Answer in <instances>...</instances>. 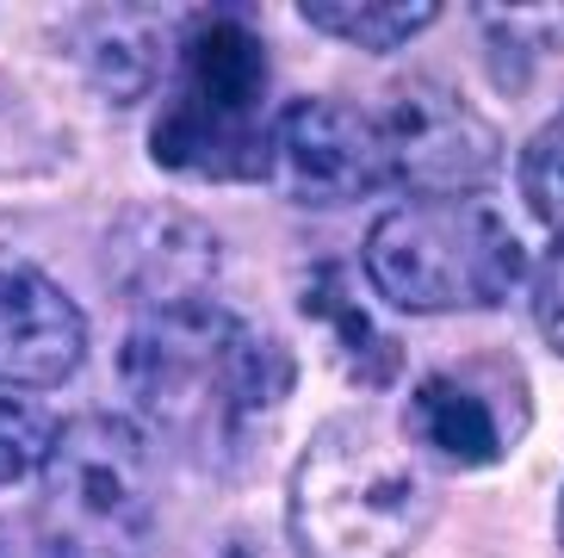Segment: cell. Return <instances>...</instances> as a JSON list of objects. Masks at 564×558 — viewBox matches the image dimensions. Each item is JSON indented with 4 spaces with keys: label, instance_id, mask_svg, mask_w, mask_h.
I'll return each mask as SVG.
<instances>
[{
    "label": "cell",
    "instance_id": "7",
    "mask_svg": "<svg viewBox=\"0 0 564 558\" xmlns=\"http://www.w3.org/2000/svg\"><path fill=\"white\" fill-rule=\"evenodd\" d=\"M528 410L533 397L521 366L509 354H471L415 385L403 434L447 465H497L528 434Z\"/></svg>",
    "mask_w": 564,
    "mask_h": 558
},
{
    "label": "cell",
    "instance_id": "3",
    "mask_svg": "<svg viewBox=\"0 0 564 558\" xmlns=\"http://www.w3.org/2000/svg\"><path fill=\"white\" fill-rule=\"evenodd\" d=\"M267 44L249 19L199 13L181 32L174 94L150 131V155L199 181H267L273 118H267Z\"/></svg>",
    "mask_w": 564,
    "mask_h": 558
},
{
    "label": "cell",
    "instance_id": "9",
    "mask_svg": "<svg viewBox=\"0 0 564 558\" xmlns=\"http://www.w3.org/2000/svg\"><path fill=\"white\" fill-rule=\"evenodd\" d=\"M217 236L205 217L181 205H131L112 217L106 230V279L118 298H131L137 311H174V304H199L217 273Z\"/></svg>",
    "mask_w": 564,
    "mask_h": 558
},
{
    "label": "cell",
    "instance_id": "13",
    "mask_svg": "<svg viewBox=\"0 0 564 558\" xmlns=\"http://www.w3.org/2000/svg\"><path fill=\"white\" fill-rule=\"evenodd\" d=\"M299 13L311 19L316 32L341 37L354 50H398L415 32H429L441 7L434 0H403V7H341V0H299Z\"/></svg>",
    "mask_w": 564,
    "mask_h": 558
},
{
    "label": "cell",
    "instance_id": "12",
    "mask_svg": "<svg viewBox=\"0 0 564 558\" xmlns=\"http://www.w3.org/2000/svg\"><path fill=\"white\" fill-rule=\"evenodd\" d=\"M82 50H87V82L112 99L150 94V82L162 75V37L131 13H94L82 19Z\"/></svg>",
    "mask_w": 564,
    "mask_h": 558
},
{
    "label": "cell",
    "instance_id": "5",
    "mask_svg": "<svg viewBox=\"0 0 564 558\" xmlns=\"http://www.w3.org/2000/svg\"><path fill=\"white\" fill-rule=\"evenodd\" d=\"M155 503L162 477L137 422L106 410L56 422L32 509L56 558H143L155 534Z\"/></svg>",
    "mask_w": 564,
    "mask_h": 558
},
{
    "label": "cell",
    "instance_id": "15",
    "mask_svg": "<svg viewBox=\"0 0 564 558\" xmlns=\"http://www.w3.org/2000/svg\"><path fill=\"white\" fill-rule=\"evenodd\" d=\"M51 441H56L51 416L32 410L25 397L0 391V484H13V477H25V472H44Z\"/></svg>",
    "mask_w": 564,
    "mask_h": 558
},
{
    "label": "cell",
    "instance_id": "16",
    "mask_svg": "<svg viewBox=\"0 0 564 558\" xmlns=\"http://www.w3.org/2000/svg\"><path fill=\"white\" fill-rule=\"evenodd\" d=\"M533 323H540L552 354H564V236L552 243V255L533 273Z\"/></svg>",
    "mask_w": 564,
    "mask_h": 558
},
{
    "label": "cell",
    "instance_id": "10",
    "mask_svg": "<svg viewBox=\"0 0 564 558\" xmlns=\"http://www.w3.org/2000/svg\"><path fill=\"white\" fill-rule=\"evenodd\" d=\"M87 354L82 304L37 267H0V391H51Z\"/></svg>",
    "mask_w": 564,
    "mask_h": 558
},
{
    "label": "cell",
    "instance_id": "2",
    "mask_svg": "<svg viewBox=\"0 0 564 558\" xmlns=\"http://www.w3.org/2000/svg\"><path fill=\"white\" fill-rule=\"evenodd\" d=\"M429 453L372 410L335 416L311 434L292 472L285 527L299 558H410L434 522Z\"/></svg>",
    "mask_w": 564,
    "mask_h": 558
},
{
    "label": "cell",
    "instance_id": "8",
    "mask_svg": "<svg viewBox=\"0 0 564 558\" xmlns=\"http://www.w3.org/2000/svg\"><path fill=\"white\" fill-rule=\"evenodd\" d=\"M299 205H354V198L391 186L379 118L354 99H292L273 118V168H267Z\"/></svg>",
    "mask_w": 564,
    "mask_h": 558
},
{
    "label": "cell",
    "instance_id": "14",
    "mask_svg": "<svg viewBox=\"0 0 564 558\" xmlns=\"http://www.w3.org/2000/svg\"><path fill=\"white\" fill-rule=\"evenodd\" d=\"M521 198H528V212L546 230L564 236V106L521 149Z\"/></svg>",
    "mask_w": 564,
    "mask_h": 558
},
{
    "label": "cell",
    "instance_id": "4",
    "mask_svg": "<svg viewBox=\"0 0 564 558\" xmlns=\"http://www.w3.org/2000/svg\"><path fill=\"white\" fill-rule=\"evenodd\" d=\"M360 267L391 311H497L528 273V248L484 198H410L366 230Z\"/></svg>",
    "mask_w": 564,
    "mask_h": 558
},
{
    "label": "cell",
    "instance_id": "18",
    "mask_svg": "<svg viewBox=\"0 0 564 558\" xmlns=\"http://www.w3.org/2000/svg\"><path fill=\"white\" fill-rule=\"evenodd\" d=\"M558 540H564V496H558Z\"/></svg>",
    "mask_w": 564,
    "mask_h": 558
},
{
    "label": "cell",
    "instance_id": "1",
    "mask_svg": "<svg viewBox=\"0 0 564 558\" xmlns=\"http://www.w3.org/2000/svg\"><path fill=\"white\" fill-rule=\"evenodd\" d=\"M118 373L137 416L186 453H224L254 416L292 397L285 342L236 311H217L212 298L143 311L118 347Z\"/></svg>",
    "mask_w": 564,
    "mask_h": 558
},
{
    "label": "cell",
    "instance_id": "17",
    "mask_svg": "<svg viewBox=\"0 0 564 558\" xmlns=\"http://www.w3.org/2000/svg\"><path fill=\"white\" fill-rule=\"evenodd\" d=\"M0 558H56V552H51V540L37 534L32 515H7V522H0Z\"/></svg>",
    "mask_w": 564,
    "mask_h": 558
},
{
    "label": "cell",
    "instance_id": "6",
    "mask_svg": "<svg viewBox=\"0 0 564 558\" xmlns=\"http://www.w3.org/2000/svg\"><path fill=\"white\" fill-rule=\"evenodd\" d=\"M372 118L384 137L391 186H410L415 198H478V186H490L502 162V143L484 112L434 75H403L398 87H384Z\"/></svg>",
    "mask_w": 564,
    "mask_h": 558
},
{
    "label": "cell",
    "instance_id": "11",
    "mask_svg": "<svg viewBox=\"0 0 564 558\" xmlns=\"http://www.w3.org/2000/svg\"><path fill=\"white\" fill-rule=\"evenodd\" d=\"M304 316H316V323L329 329V342H335V354H341L354 385H391L403 373V347L354 304V286L335 261L311 273V286H304Z\"/></svg>",
    "mask_w": 564,
    "mask_h": 558
}]
</instances>
